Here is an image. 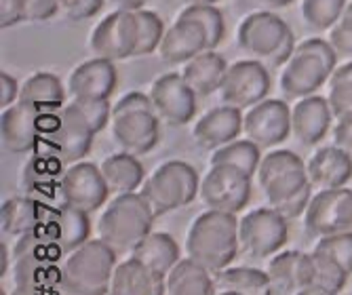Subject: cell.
<instances>
[{
    "label": "cell",
    "instance_id": "cell-1",
    "mask_svg": "<svg viewBox=\"0 0 352 295\" xmlns=\"http://www.w3.org/2000/svg\"><path fill=\"white\" fill-rule=\"evenodd\" d=\"M258 182L270 207L287 219H296L306 213L312 199V182L296 152L274 150L262 156Z\"/></svg>",
    "mask_w": 352,
    "mask_h": 295
},
{
    "label": "cell",
    "instance_id": "cell-2",
    "mask_svg": "<svg viewBox=\"0 0 352 295\" xmlns=\"http://www.w3.org/2000/svg\"><path fill=\"white\" fill-rule=\"evenodd\" d=\"M239 249V219L232 213L207 209L192 221L186 237L188 257L209 272L228 268Z\"/></svg>",
    "mask_w": 352,
    "mask_h": 295
},
{
    "label": "cell",
    "instance_id": "cell-3",
    "mask_svg": "<svg viewBox=\"0 0 352 295\" xmlns=\"http://www.w3.org/2000/svg\"><path fill=\"white\" fill-rule=\"evenodd\" d=\"M116 251L102 239H91L61 264V295H108L116 270Z\"/></svg>",
    "mask_w": 352,
    "mask_h": 295
},
{
    "label": "cell",
    "instance_id": "cell-4",
    "mask_svg": "<svg viewBox=\"0 0 352 295\" xmlns=\"http://www.w3.org/2000/svg\"><path fill=\"white\" fill-rule=\"evenodd\" d=\"M66 255L49 230L38 226L36 230L17 237L11 251V274L19 287H59L61 266L59 259Z\"/></svg>",
    "mask_w": 352,
    "mask_h": 295
},
{
    "label": "cell",
    "instance_id": "cell-5",
    "mask_svg": "<svg viewBox=\"0 0 352 295\" xmlns=\"http://www.w3.org/2000/svg\"><path fill=\"white\" fill-rule=\"evenodd\" d=\"M156 215L142 192H126L112 199L98 219V237L118 251H133L150 232Z\"/></svg>",
    "mask_w": 352,
    "mask_h": 295
},
{
    "label": "cell",
    "instance_id": "cell-6",
    "mask_svg": "<svg viewBox=\"0 0 352 295\" xmlns=\"http://www.w3.org/2000/svg\"><path fill=\"white\" fill-rule=\"evenodd\" d=\"M239 47L270 68H280L296 53V36L292 28L272 11L249 13L236 32Z\"/></svg>",
    "mask_w": 352,
    "mask_h": 295
},
{
    "label": "cell",
    "instance_id": "cell-7",
    "mask_svg": "<svg viewBox=\"0 0 352 295\" xmlns=\"http://www.w3.org/2000/svg\"><path fill=\"white\" fill-rule=\"evenodd\" d=\"M142 196L148 201L154 215H165L188 207L201 194V179L197 169L184 160L163 162L142 186Z\"/></svg>",
    "mask_w": 352,
    "mask_h": 295
},
{
    "label": "cell",
    "instance_id": "cell-8",
    "mask_svg": "<svg viewBox=\"0 0 352 295\" xmlns=\"http://www.w3.org/2000/svg\"><path fill=\"white\" fill-rule=\"evenodd\" d=\"M289 237L287 217L272 207L253 209L239 219V241L241 249L251 257H270L276 255Z\"/></svg>",
    "mask_w": 352,
    "mask_h": 295
},
{
    "label": "cell",
    "instance_id": "cell-9",
    "mask_svg": "<svg viewBox=\"0 0 352 295\" xmlns=\"http://www.w3.org/2000/svg\"><path fill=\"white\" fill-rule=\"evenodd\" d=\"M201 199L207 209L236 215L251 199V175L232 165H211L201 179Z\"/></svg>",
    "mask_w": 352,
    "mask_h": 295
},
{
    "label": "cell",
    "instance_id": "cell-10",
    "mask_svg": "<svg viewBox=\"0 0 352 295\" xmlns=\"http://www.w3.org/2000/svg\"><path fill=\"white\" fill-rule=\"evenodd\" d=\"M59 196L61 203L93 213L108 203L110 188L104 179V173L93 162H74L59 177Z\"/></svg>",
    "mask_w": 352,
    "mask_h": 295
},
{
    "label": "cell",
    "instance_id": "cell-11",
    "mask_svg": "<svg viewBox=\"0 0 352 295\" xmlns=\"http://www.w3.org/2000/svg\"><path fill=\"white\" fill-rule=\"evenodd\" d=\"M270 74L266 63L258 59H241L228 65V72L219 87V97L223 104L249 110L255 104L268 100Z\"/></svg>",
    "mask_w": 352,
    "mask_h": 295
},
{
    "label": "cell",
    "instance_id": "cell-12",
    "mask_svg": "<svg viewBox=\"0 0 352 295\" xmlns=\"http://www.w3.org/2000/svg\"><path fill=\"white\" fill-rule=\"evenodd\" d=\"M304 226L310 237H329L352 230V190H321L310 199L304 213Z\"/></svg>",
    "mask_w": 352,
    "mask_h": 295
},
{
    "label": "cell",
    "instance_id": "cell-13",
    "mask_svg": "<svg viewBox=\"0 0 352 295\" xmlns=\"http://www.w3.org/2000/svg\"><path fill=\"white\" fill-rule=\"evenodd\" d=\"M89 47L95 57L120 61L135 57L138 49V15L133 11H112L93 28Z\"/></svg>",
    "mask_w": 352,
    "mask_h": 295
},
{
    "label": "cell",
    "instance_id": "cell-14",
    "mask_svg": "<svg viewBox=\"0 0 352 295\" xmlns=\"http://www.w3.org/2000/svg\"><path fill=\"white\" fill-rule=\"evenodd\" d=\"M154 112L171 127H184L197 116V93L184 80L182 74L169 72L158 76L150 87Z\"/></svg>",
    "mask_w": 352,
    "mask_h": 295
},
{
    "label": "cell",
    "instance_id": "cell-15",
    "mask_svg": "<svg viewBox=\"0 0 352 295\" xmlns=\"http://www.w3.org/2000/svg\"><path fill=\"white\" fill-rule=\"evenodd\" d=\"M110 127L118 146L135 156L152 152L161 142V118L152 108L112 112Z\"/></svg>",
    "mask_w": 352,
    "mask_h": 295
},
{
    "label": "cell",
    "instance_id": "cell-16",
    "mask_svg": "<svg viewBox=\"0 0 352 295\" xmlns=\"http://www.w3.org/2000/svg\"><path fill=\"white\" fill-rule=\"evenodd\" d=\"M98 135L80 110L70 102L59 112V124L51 133L53 156H57L63 165L80 162L93 148V140Z\"/></svg>",
    "mask_w": 352,
    "mask_h": 295
},
{
    "label": "cell",
    "instance_id": "cell-17",
    "mask_svg": "<svg viewBox=\"0 0 352 295\" xmlns=\"http://www.w3.org/2000/svg\"><path fill=\"white\" fill-rule=\"evenodd\" d=\"M245 135L260 148H274L292 135V108L283 100H264L245 112Z\"/></svg>",
    "mask_w": 352,
    "mask_h": 295
},
{
    "label": "cell",
    "instance_id": "cell-18",
    "mask_svg": "<svg viewBox=\"0 0 352 295\" xmlns=\"http://www.w3.org/2000/svg\"><path fill=\"white\" fill-rule=\"evenodd\" d=\"M41 135V112L23 102L3 110L0 116V138L3 148L11 154L32 152Z\"/></svg>",
    "mask_w": 352,
    "mask_h": 295
},
{
    "label": "cell",
    "instance_id": "cell-19",
    "mask_svg": "<svg viewBox=\"0 0 352 295\" xmlns=\"http://www.w3.org/2000/svg\"><path fill=\"white\" fill-rule=\"evenodd\" d=\"M329 78L331 72L321 59L308 53H294V57L283 65L280 91L289 100H302V97L314 95Z\"/></svg>",
    "mask_w": 352,
    "mask_h": 295
},
{
    "label": "cell",
    "instance_id": "cell-20",
    "mask_svg": "<svg viewBox=\"0 0 352 295\" xmlns=\"http://www.w3.org/2000/svg\"><path fill=\"white\" fill-rule=\"evenodd\" d=\"M118 83L114 61L104 57H93L82 61L72 70L68 78V91L72 100H110Z\"/></svg>",
    "mask_w": 352,
    "mask_h": 295
},
{
    "label": "cell",
    "instance_id": "cell-21",
    "mask_svg": "<svg viewBox=\"0 0 352 295\" xmlns=\"http://www.w3.org/2000/svg\"><path fill=\"white\" fill-rule=\"evenodd\" d=\"M333 112L327 97L321 95H308L298 100L292 108V135L304 146H314L327 138L333 129Z\"/></svg>",
    "mask_w": 352,
    "mask_h": 295
},
{
    "label": "cell",
    "instance_id": "cell-22",
    "mask_svg": "<svg viewBox=\"0 0 352 295\" xmlns=\"http://www.w3.org/2000/svg\"><path fill=\"white\" fill-rule=\"evenodd\" d=\"M243 129H245L243 110L223 104V106H217V108L209 110L207 114H203L197 120L192 135H195V140L201 148L213 152L221 146L234 142L241 135Z\"/></svg>",
    "mask_w": 352,
    "mask_h": 295
},
{
    "label": "cell",
    "instance_id": "cell-23",
    "mask_svg": "<svg viewBox=\"0 0 352 295\" xmlns=\"http://www.w3.org/2000/svg\"><path fill=\"white\" fill-rule=\"evenodd\" d=\"M209 51L207 32L201 23L192 19H179L165 32L163 43L158 47V55L167 63H188L199 53Z\"/></svg>",
    "mask_w": 352,
    "mask_h": 295
},
{
    "label": "cell",
    "instance_id": "cell-24",
    "mask_svg": "<svg viewBox=\"0 0 352 295\" xmlns=\"http://www.w3.org/2000/svg\"><path fill=\"white\" fill-rule=\"evenodd\" d=\"M306 171L312 186H318L321 190L346 188L352 177V158L342 146H325L312 154Z\"/></svg>",
    "mask_w": 352,
    "mask_h": 295
},
{
    "label": "cell",
    "instance_id": "cell-25",
    "mask_svg": "<svg viewBox=\"0 0 352 295\" xmlns=\"http://www.w3.org/2000/svg\"><path fill=\"white\" fill-rule=\"evenodd\" d=\"M167 276L154 272L140 259L129 257L114 270L108 295H165Z\"/></svg>",
    "mask_w": 352,
    "mask_h": 295
},
{
    "label": "cell",
    "instance_id": "cell-26",
    "mask_svg": "<svg viewBox=\"0 0 352 295\" xmlns=\"http://www.w3.org/2000/svg\"><path fill=\"white\" fill-rule=\"evenodd\" d=\"M266 272L270 276V283L283 287L285 291H292V293H298V291L314 285V281H316L312 253H304V251L276 253L270 259Z\"/></svg>",
    "mask_w": 352,
    "mask_h": 295
},
{
    "label": "cell",
    "instance_id": "cell-27",
    "mask_svg": "<svg viewBox=\"0 0 352 295\" xmlns=\"http://www.w3.org/2000/svg\"><path fill=\"white\" fill-rule=\"evenodd\" d=\"M51 211L53 207L32 196H13L0 205V230L5 237H21L43 226Z\"/></svg>",
    "mask_w": 352,
    "mask_h": 295
},
{
    "label": "cell",
    "instance_id": "cell-28",
    "mask_svg": "<svg viewBox=\"0 0 352 295\" xmlns=\"http://www.w3.org/2000/svg\"><path fill=\"white\" fill-rule=\"evenodd\" d=\"M45 228L49 234L55 239V243L61 247L63 253H72L87 241H91V219L89 213L68 207V205H59L53 207L51 215L45 221Z\"/></svg>",
    "mask_w": 352,
    "mask_h": 295
},
{
    "label": "cell",
    "instance_id": "cell-29",
    "mask_svg": "<svg viewBox=\"0 0 352 295\" xmlns=\"http://www.w3.org/2000/svg\"><path fill=\"white\" fill-rule=\"evenodd\" d=\"M226 72H228L226 59L215 51H203L195 59L184 63L182 76L199 97H207V95L219 91Z\"/></svg>",
    "mask_w": 352,
    "mask_h": 295
},
{
    "label": "cell",
    "instance_id": "cell-30",
    "mask_svg": "<svg viewBox=\"0 0 352 295\" xmlns=\"http://www.w3.org/2000/svg\"><path fill=\"white\" fill-rule=\"evenodd\" d=\"M110 192L126 194L140 192L146 182V171L140 158L131 152H118L108 156L100 165Z\"/></svg>",
    "mask_w": 352,
    "mask_h": 295
},
{
    "label": "cell",
    "instance_id": "cell-31",
    "mask_svg": "<svg viewBox=\"0 0 352 295\" xmlns=\"http://www.w3.org/2000/svg\"><path fill=\"white\" fill-rule=\"evenodd\" d=\"M19 102L47 114V112L63 108V102H66V91H63V85L55 74L36 72L21 85Z\"/></svg>",
    "mask_w": 352,
    "mask_h": 295
},
{
    "label": "cell",
    "instance_id": "cell-32",
    "mask_svg": "<svg viewBox=\"0 0 352 295\" xmlns=\"http://www.w3.org/2000/svg\"><path fill=\"white\" fill-rule=\"evenodd\" d=\"M213 272L190 257L179 259L167 274V295H217Z\"/></svg>",
    "mask_w": 352,
    "mask_h": 295
},
{
    "label": "cell",
    "instance_id": "cell-33",
    "mask_svg": "<svg viewBox=\"0 0 352 295\" xmlns=\"http://www.w3.org/2000/svg\"><path fill=\"white\" fill-rule=\"evenodd\" d=\"M179 253H182L179 245L175 243V239L171 234H167V232H150L131 251V257L140 259L142 264H146L154 272L167 276L173 270V266L182 259Z\"/></svg>",
    "mask_w": 352,
    "mask_h": 295
},
{
    "label": "cell",
    "instance_id": "cell-34",
    "mask_svg": "<svg viewBox=\"0 0 352 295\" xmlns=\"http://www.w3.org/2000/svg\"><path fill=\"white\" fill-rule=\"evenodd\" d=\"M217 289L223 291H239L243 295H255L262 293L270 285V276L264 270L249 268V266H228L223 270L213 272Z\"/></svg>",
    "mask_w": 352,
    "mask_h": 295
},
{
    "label": "cell",
    "instance_id": "cell-35",
    "mask_svg": "<svg viewBox=\"0 0 352 295\" xmlns=\"http://www.w3.org/2000/svg\"><path fill=\"white\" fill-rule=\"evenodd\" d=\"M262 162V148L247 140H234L226 146H221L217 150H213L211 154V165H232L243 169L245 173L253 175L258 173Z\"/></svg>",
    "mask_w": 352,
    "mask_h": 295
},
{
    "label": "cell",
    "instance_id": "cell-36",
    "mask_svg": "<svg viewBox=\"0 0 352 295\" xmlns=\"http://www.w3.org/2000/svg\"><path fill=\"white\" fill-rule=\"evenodd\" d=\"M179 19H192L203 25V30L207 32L209 51H215L221 45L223 34H226V21H223V15L215 5H188L179 13Z\"/></svg>",
    "mask_w": 352,
    "mask_h": 295
},
{
    "label": "cell",
    "instance_id": "cell-37",
    "mask_svg": "<svg viewBox=\"0 0 352 295\" xmlns=\"http://www.w3.org/2000/svg\"><path fill=\"white\" fill-rule=\"evenodd\" d=\"M346 7V0H302V17L314 30H331Z\"/></svg>",
    "mask_w": 352,
    "mask_h": 295
},
{
    "label": "cell",
    "instance_id": "cell-38",
    "mask_svg": "<svg viewBox=\"0 0 352 295\" xmlns=\"http://www.w3.org/2000/svg\"><path fill=\"white\" fill-rule=\"evenodd\" d=\"M138 15V49H135V57L142 55H150L154 51H158L165 36V23L158 17L154 11L150 9H142L135 11Z\"/></svg>",
    "mask_w": 352,
    "mask_h": 295
},
{
    "label": "cell",
    "instance_id": "cell-39",
    "mask_svg": "<svg viewBox=\"0 0 352 295\" xmlns=\"http://www.w3.org/2000/svg\"><path fill=\"white\" fill-rule=\"evenodd\" d=\"M312 259H314V272H316V281L314 285H321L329 291L340 293L346 283H348V270L336 261L331 255L323 253V251H314L312 249Z\"/></svg>",
    "mask_w": 352,
    "mask_h": 295
},
{
    "label": "cell",
    "instance_id": "cell-40",
    "mask_svg": "<svg viewBox=\"0 0 352 295\" xmlns=\"http://www.w3.org/2000/svg\"><path fill=\"white\" fill-rule=\"evenodd\" d=\"M314 251H323V253L331 255L348 270V274H352V230L321 237L318 243L314 245Z\"/></svg>",
    "mask_w": 352,
    "mask_h": 295
},
{
    "label": "cell",
    "instance_id": "cell-41",
    "mask_svg": "<svg viewBox=\"0 0 352 295\" xmlns=\"http://www.w3.org/2000/svg\"><path fill=\"white\" fill-rule=\"evenodd\" d=\"M329 106L331 112L336 116V120L340 118H348L352 116V78H329Z\"/></svg>",
    "mask_w": 352,
    "mask_h": 295
},
{
    "label": "cell",
    "instance_id": "cell-42",
    "mask_svg": "<svg viewBox=\"0 0 352 295\" xmlns=\"http://www.w3.org/2000/svg\"><path fill=\"white\" fill-rule=\"evenodd\" d=\"M72 104L80 110V114L98 133L112 120L110 100H82V97H78V100H72Z\"/></svg>",
    "mask_w": 352,
    "mask_h": 295
},
{
    "label": "cell",
    "instance_id": "cell-43",
    "mask_svg": "<svg viewBox=\"0 0 352 295\" xmlns=\"http://www.w3.org/2000/svg\"><path fill=\"white\" fill-rule=\"evenodd\" d=\"M21 21H47L57 15L59 0H15Z\"/></svg>",
    "mask_w": 352,
    "mask_h": 295
},
{
    "label": "cell",
    "instance_id": "cell-44",
    "mask_svg": "<svg viewBox=\"0 0 352 295\" xmlns=\"http://www.w3.org/2000/svg\"><path fill=\"white\" fill-rule=\"evenodd\" d=\"M296 53H308V55H314L316 59H321L327 70L333 74L336 68H338V51L333 49L331 43L323 41V39H308L304 43H300L296 47Z\"/></svg>",
    "mask_w": 352,
    "mask_h": 295
},
{
    "label": "cell",
    "instance_id": "cell-45",
    "mask_svg": "<svg viewBox=\"0 0 352 295\" xmlns=\"http://www.w3.org/2000/svg\"><path fill=\"white\" fill-rule=\"evenodd\" d=\"M106 0H59V11L72 21H85L102 11Z\"/></svg>",
    "mask_w": 352,
    "mask_h": 295
},
{
    "label": "cell",
    "instance_id": "cell-46",
    "mask_svg": "<svg viewBox=\"0 0 352 295\" xmlns=\"http://www.w3.org/2000/svg\"><path fill=\"white\" fill-rule=\"evenodd\" d=\"M329 43L333 49L346 57H352V17L342 15V19L329 30Z\"/></svg>",
    "mask_w": 352,
    "mask_h": 295
},
{
    "label": "cell",
    "instance_id": "cell-47",
    "mask_svg": "<svg viewBox=\"0 0 352 295\" xmlns=\"http://www.w3.org/2000/svg\"><path fill=\"white\" fill-rule=\"evenodd\" d=\"M19 91L21 85H17L11 74L0 72V106H3V110L19 102Z\"/></svg>",
    "mask_w": 352,
    "mask_h": 295
},
{
    "label": "cell",
    "instance_id": "cell-48",
    "mask_svg": "<svg viewBox=\"0 0 352 295\" xmlns=\"http://www.w3.org/2000/svg\"><path fill=\"white\" fill-rule=\"evenodd\" d=\"M331 131H333L336 146H342L346 150L352 148V116L336 120V127Z\"/></svg>",
    "mask_w": 352,
    "mask_h": 295
},
{
    "label": "cell",
    "instance_id": "cell-49",
    "mask_svg": "<svg viewBox=\"0 0 352 295\" xmlns=\"http://www.w3.org/2000/svg\"><path fill=\"white\" fill-rule=\"evenodd\" d=\"M17 23H21V19H19V11H17L15 0H0V25L7 30V28H13Z\"/></svg>",
    "mask_w": 352,
    "mask_h": 295
},
{
    "label": "cell",
    "instance_id": "cell-50",
    "mask_svg": "<svg viewBox=\"0 0 352 295\" xmlns=\"http://www.w3.org/2000/svg\"><path fill=\"white\" fill-rule=\"evenodd\" d=\"M11 295H61L59 287H19L15 285Z\"/></svg>",
    "mask_w": 352,
    "mask_h": 295
},
{
    "label": "cell",
    "instance_id": "cell-51",
    "mask_svg": "<svg viewBox=\"0 0 352 295\" xmlns=\"http://www.w3.org/2000/svg\"><path fill=\"white\" fill-rule=\"evenodd\" d=\"M116 11H142L146 9V0H106Z\"/></svg>",
    "mask_w": 352,
    "mask_h": 295
},
{
    "label": "cell",
    "instance_id": "cell-52",
    "mask_svg": "<svg viewBox=\"0 0 352 295\" xmlns=\"http://www.w3.org/2000/svg\"><path fill=\"white\" fill-rule=\"evenodd\" d=\"M294 295H338V293L329 291V289H325L321 285H310V287H306V289H302V291H298Z\"/></svg>",
    "mask_w": 352,
    "mask_h": 295
},
{
    "label": "cell",
    "instance_id": "cell-53",
    "mask_svg": "<svg viewBox=\"0 0 352 295\" xmlns=\"http://www.w3.org/2000/svg\"><path fill=\"white\" fill-rule=\"evenodd\" d=\"M0 259H3V268H0V276H7V272L11 270V255H9L7 243H3V253H0Z\"/></svg>",
    "mask_w": 352,
    "mask_h": 295
},
{
    "label": "cell",
    "instance_id": "cell-54",
    "mask_svg": "<svg viewBox=\"0 0 352 295\" xmlns=\"http://www.w3.org/2000/svg\"><path fill=\"white\" fill-rule=\"evenodd\" d=\"M262 3L272 7V9H283V7H289L294 0H262Z\"/></svg>",
    "mask_w": 352,
    "mask_h": 295
},
{
    "label": "cell",
    "instance_id": "cell-55",
    "mask_svg": "<svg viewBox=\"0 0 352 295\" xmlns=\"http://www.w3.org/2000/svg\"><path fill=\"white\" fill-rule=\"evenodd\" d=\"M190 5H215L219 0H188Z\"/></svg>",
    "mask_w": 352,
    "mask_h": 295
},
{
    "label": "cell",
    "instance_id": "cell-56",
    "mask_svg": "<svg viewBox=\"0 0 352 295\" xmlns=\"http://www.w3.org/2000/svg\"><path fill=\"white\" fill-rule=\"evenodd\" d=\"M219 295H243V293H239V291H221Z\"/></svg>",
    "mask_w": 352,
    "mask_h": 295
},
{
    "label": "cell",
    "instance_id": "cell-57",
    "mask_svg": "<svg viewBox=\"0 0 352 295\" xmlns=\"http://www.w3.org/2000/svg\"><path fill=\"white\" fill-rule=\"evenodd\" d=\"M344 13L352 17V0H350V3H348V7H346V11H344Z\"/></svg>",
    "mask_w": 352,
    "mask_h": 295
},
{
    "label": "cell",
    "instance_id": "cell-58",
    "mask_svg": "<svg viewBox=\"0 0 352 295\" xmlns=\"http://www.w3.org/2000/svg\"><path fill=\"white\" fill-rule=\"evenodd\" d=\"M0 295H7V291H5V289H0Z\"/></svg>",
    "mask_w": 352,
    "mask_h": 295
}]
</instances>
